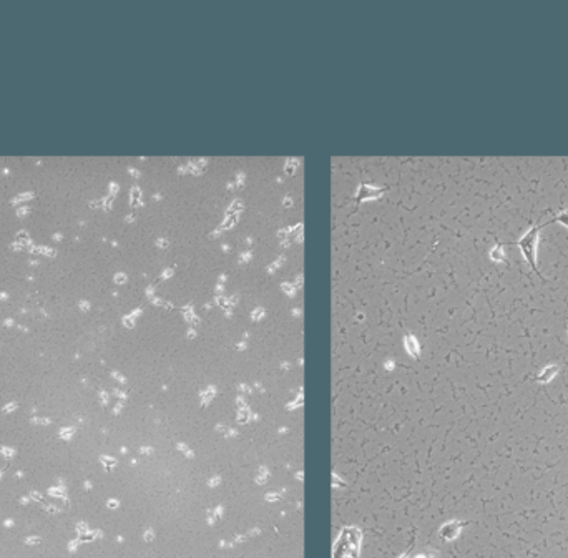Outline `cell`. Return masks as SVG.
<instances>
[{
    "mask_svg": "<svg viewBox=\"0 0 568 558\" xmlns=\"http://www.w3.org/2000/svg\"><path fill=\"white\" fill-rule=\"evenodd\" d=\"M556 374H558V366L550 364L547 367H543V371L540 372L538 376H535V381L540 382V384H548L556 376Z\"/></svg>",
    "mask_w": 568,
    "mask_h": 558,
    "instance_id": "7a4b0ae2",
    "label": "cell"
},
{
    "mask_svg": "<svg viewBox=\"0 0 568 558\" xmlns=\"http://www.w3.org/2000/svg\"><path fill=\"white\" fill-rule=\"evenodd\" d=\"M460 525L462 523H459V522H450V523H447V525L442 527L441 535L445 540H454L460 532Z\"/></svg>",
    "mask_w": 568,
    "mask_h": 558,
    "instance_id": "3957f363",
    "label": "cell"
},
{
    "mask_svg": "<svg viewBox=\"0 0 568 558\" xmlns=\"http://www.w3.org/2000/svg\"><path fill=\"white\" fill-rule=\"evenodd\" d=\"M543 226L540 225V223H537V225H533L530 230L523 234V236L517 243H509V244H512V246H519L520 248L525 261H527L528 264H530L532 269L535 271L542 279H543V274H540V271H538V261H537V256L538 254L537 253H538V243H540V231H542Z\"/></svg>",
    "mask_w": 568,
    "mask_h": 558,
    "instance_id": "6da1fadb",
    "label": "cell"
},
{
    "mask_svg": "<svg viewBox=\"0 0 568 558\" xmlns=\"http://www.w3.org/2000/svg\"><path fill=\"white\" fill-rule=\"evenodd\" d=\"M552 223H560V225H563V226L566 228V230H568V210L560 211V213L556 215V216L553 218V220H550V221L545 223V226L552 225Z\"/></svg>",
    "mask_w": 568,
    "mask_h": 558,
    "instance_id": "5b68a950",
    "label": "cell"
},
{
    "mask_svg": "<svg viewBox=\"0 0 568 558\" xmlns=\"http://www.w3.org/2000/svg\"><path fill=\"white\" fill-rule=\"evenodd\" d=\"M490 259L495 261V263H507V256L502 243H497V246L490 251Z\"/></svg>",
    "mask_w": 568,
    "mask_h": 558,
    "instance_id": "277c9868",
    "label": "cell"
}]
</instances>
